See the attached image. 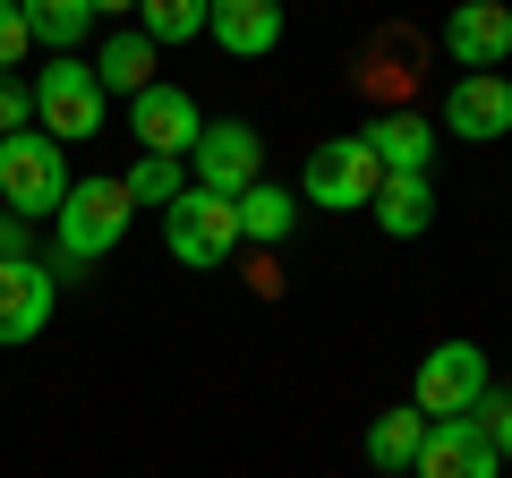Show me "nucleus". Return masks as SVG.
Here are the masks:
<instances>
[{
    "label": "nucleus",
    "instance_id": "obj_16",
    "mask_svg": "<svg viewBox=\"0 0 512 478\" xmlns=\"http://www.w3.org/2000/svg\"><path fill=\"white\" fill-rule=\"evenodd\" d=\"M367 154H376V171H427L436 163V137H427L419 111H393V120L367 129Z\"/></svg>",
    "mask_w": 512,
    "mask_h": 478
},
{
    "label": "nucleus",
    "instance_id": "obj_18",
    "mask_svg": "<svg viewBox=\"0 0 512 478\" xmlns=\"http://www.w3.org/2000/svg\"><path fill=\"white\" fill-rule=\"evenodd\" d=\"M231 214H239V239H265V248H274V239H291V188H274V180H256V188H239L231 197Z\"/></svg>",
    "mask_w": 512,
    "mask_h": 478
},
{
    "label": "nucleus",
    "instance_id": "obj_11",
    "mask_svg": "<svg viewBox=\"0 0 512 478\" xmlns=\"http://www.w3.org/2000/svg\"><path fill=\"white\" fill-rule=\"evenodd\" d=\"M504 461H495V444L478 436L470 419H427L419 436V461H410V478H495Z\"/></svg>",
    "mask_w": 512,
    "mask_h": 478
},
{
    "label": "nucleus",
    "instance_id": "obj_25",
    "mask_svg": "<svg viewBox=\"0 0 512 478\" xmlns=\"http://www.w3.org/2000/svg\"><path fill=\"white\" fill-rule=\"evenodd\" d=\"M0 257H35V222H18L0 205Z\"/></svg>",
    "mask_w": 512,
    "mask_h": 478
},
{
    "label": "nucleus",
    "instance_id": "obj_26",
    "mask_svg": "<svg viewBox=\"0 0 512 478\" xmlns=\"http://www.w3.org/2000/svg\"><path fill=\"white\" fill-rule=\"evenodd\" d=\"M94 18H137V0H94Z\"/></svg>",
    "mask_w": 512,
    "mask_h": 478
},
{
    "label": "nucleus",
    "instance_id": "obj_2",
    "mask_svg": "<svg viewBox=\"0 0 512 478\" xmlns=\"http://www.w3.org/2000/svg\"><path fill=\"white\" fill-rule=\"evenodd\" d=\"M69 197V146L43 129H9L0 137V205L18 222H52Z\"/></svg>",
    "mask_w": 512,
    "mask_h": 478
},
{
    "label": "nucleus",
    "instance_id": "obj_8",
    "mask_svg": "<svg viewBox=\"0 0 512 478\" xmlns=\"http://www.w3.org/2000/svg\"><path fill=\"white\" fill-rule=\"evenodd\" d=\"M444 129L470 137V146L512 137V77L504 69H461L453 86H444Z\"/></svg>",
    "mask_w": 512,
    "mask_h": 478
},
{
    "label": "nucleus",
    "instance_id": "obj_12",
    "mask_svg": "<svg viewBox=\"0 0 512 478\" xmlns=\"http://www.w3.org/2000/svg\"><path fill=\"white\" fill-rule=\"evenodd\" d=\"M444 52H453L461 69H504V60H512V9H504V0H453Z\"/></svg>",
    "mask_w": 512,
    "mask_h": 478
},
{
    "label": "nucleus",
    "instance_id": "obj_20",
    "mask_svg": "<svg viewBox=\"0 0 512 478\" xmlns=\"http://www.w3.org/2000/svg\"><path fill=\"white\" fill-rule=\"evenodd\" d=\"M419 436H427V410H376L367 461H376V470H410V461H419Z\"/></svg>",
    "mask_w": 512,
    "mask_h": 478
},
{
    "label": "nucleus",
    "instance_id": "obj_19",
    "mask_svg": "<svg viewBox=\"0 0 512 478\" xmlns=\"http://www.w3.org/2000/svg\"><path fill=\"white\" fill-rule=\"evenodd\" d=\"M205 9H214V0H137V35H146L154 52L197 43V35H205Z\"/></svg>",
    "mask_w": 512,
    "mask_h": 478
},
{
    "label": "nucleus",
    "instance_id": "obj_13",
    "mask_svg": "<svg viewBox=\"0 0 512 478\" xmlns=\"http://www.w3.org/2000/svg\"><path fill=\"white\" fill-rule=\"evenodd\" d=\"M205 35L231 60H265L282 43V0H214V9H205Z\"/></svg>",
    "mask_w": 512,
    "mask_h": 478
},
{
    "label": "nucleus",
    "instance_id": "obj_3",
    "mask_svg": "<svg viewBox=\"0 0 512 478\" xmlns=\"http://www.w3.org/2000/svg\"><path fill=\"white\" fill-rule=\"evenodd\" d=\"M26 86H35V129H43V137L69 146V137H94V129H103V103H111V94L94 86V69H86L77 52H52Z\"/></svg>",
    "mask_w": 512,
    "mask_h": 478
},
{
    "label": "nucleus",
    "instance_id": "obj_9",
    "mask_svg": "<svg viewBox=\"0 0 512 478\" xmlns=\"http://www.w3.org/2000/svg\"><path fill=\"white\" fill-rule=\"evenodd\" d=\"M52 299H60V274L43 257H0V342L18 350L52 325Z\"/></svg>",
    "mask_w": 512,
    "mask_h": 478
},
{
    "label": "nucleus",
    "instance_id": "obj_10",
    "mask_svg": "<svg viewBox=\"0 0 512 478\" xmlns=\"http://www.w3.org/2000/svg\"><path fill=\"white\" fill-rule=\"evenodd\" d=\"M128 129H137V146H146V154L188 163V146H197V129H205V111L188 103L180 86H146V94H128Z\"/></svg>",
    "mask_w": 512,
    "mask_h": 478
},
{
    "label": "nucleus",
    "instance_id": "obj_24",
    "mask_svg": "<svg viewBox=\"0 0 512 478\" xmlns=\"http://www.w3.org/2000/svg\"><path fill=\"white\" fill-rule=\"evenodd\" d=\"M26 52H35V35H26V9H18V0H0V69L18 77Z\"/></svg>",
    "mask_w": 512,
    "mask_h": 478
},
{
    "label": "nucleus",
    "instance_id": "obj_7",
    "mask_svg": "<svg viewBox=\"0 0 512 478\" xmlns=\"http://www.w3.org/2000/svg\"><path fill=\"white\" fill-rule=\"evenodd\" d=\"M188 180L214 188V197H239V188L265 180V137L248 120H205L197 146H188Z\"/></svg>",
    "mask_w": 512,
    "mask_h": 478
},
{
    "label": "nucleus",
    "instance_id": "obj_4",
    "mask_svg": "<svg viewBox=\"0 0 512 478\" xmlns=\"http://www.w3.org/2000/svg\"><path fill=\"white\" fill-rule=\"evenodd\" d=\"M163 248H171L180 265H197V274L231 265V248H239V214H231V197H214V188L188 180L180 197L163 205Z\"/></svg>",
    "mask_w": 512,
    "mask_h": 478
},
{
    "label": "nucleus",
    "instance_id": "obj_14",
    "mask_svg": "<svg viewBox=\"0 0 512 478\" xmlns=\"http://www.w3.org/2000/svg\"><path fill=\"white\" fill-rule=\"evenodd\" d=\"M367 214H376L384 239H419L427 222H436V180H427V171H384L376 197H367Z\"/></svg>",
    "mask_w": 512,
    "mask_h": 478
},
{
    "label": "nucleus",
    "instance_id": "obj_15",
    "mask_svg": "<svg viewBox=\"0 0 512 478\" xmlns=\"http://www.w3.org/2000/svg\"><path fill=\"white\" fill-rule=\"evenodd\" d=\"M86 69H94V86H103V94H146V86H154V43L137 35V26H120Z\"/></svg>",
    "mask_w": 512,
    "mask_h": 478
},
{
    "label": "nucleus",
    "instance_id": "obj_5",
    "mask_svg": "<svg viewBox=\"0 0 512 478\" xmlns=\"http://www.w3.org/2000/svg\"><path fill=\"white\" fill-rule=\"evenodd\" d=\"M478 402H487V350H478V342H436L419 359L410 410H427V419H470Z\"/></svg>",
    "mask_w": 512,
    "mask_h": 478
},
{
    "label": "nucleus",
    "instance_id": "obj_23",
    "mask_svg": "<svg viewBox=\"0 0 512 478\" xmlns=\"http://www.w3.org/2000/svg\"><path fill=\"white\" fill-rule=\"evenodd\" d=\"M9 129H35V86L0 69V137H9Z\"/></svg>",
    "mask_w": 512,
    "mask_h": 478
},
{
    "label": "nucleus",
    "instance_id": "obj_22",
    "mask_svg": "<svg viewBox=\"0 0 512 478\" xmlns=\"http://www.w3.org/2000/svg\"><path fill=\"white\" fill-rule=\"evenodd\" d=\"M470 427L495 444V461H512V393H487V402L470 410Z\"/></svg>",
    "mask_w": 512,
    "mask_h": 478
},
{
    "label": "nucleus",
    "instance_id": "obj_1",
    "mask_svg": "<svg viewBox=\"0 0 512 478\" xmlns=\"http://www.w3.org/2000/svg\"><path fill=\"white\" fill-rule=\"evenodd\" d=\"M128 188L103 180V171H86V180H69V197H60L52 214V274H86V265H103L111 248H120L128 231Z\"/></svg>",
    "mask_w": 512,
    "mask_h": 478
},
{
    "label": "nucleus",
    "instance_id": "obj_21",
    "mask_svg": "<svg viewBox=\"0 0 512 478\" xmlns=\"http://www.w3.org/2000/svg\"><path fill=\"white\" fill-rule=\"evenodd\" d=\"M120 188H128V205H171L188 188V163H171V154H146L137 171H120Z\"/></svg>",
    "mask_w": 512,
    "mask_h": 478
},
{
    "label": "nucleus",
    "instance_id": "obj_6",
    "mask_svg": "<svg viewBox=\"0 0 512 478\" xmlns=\"http://www.w3.org/2000/svg\"><path fill=\"white\" fill-rule=\"evenodd\" d=\"M376 154H367V137H325V146L308 154V171H299V197L325 205V214H359L367 197H376Z\"/></svg>",
    "mask_w": 512,
    "mask_h": 478
},
{
    "label": "nucleus",
    "instance_id": "obj_17",
    "mask_svg": "<svg viewBox=\"0 0 512 478\" xmlns=\"http://www.w3.org/2000/svg\"><path fill=\"white\" fill-rule=\"evenodd\" d=\"M26 9V35L43 43V52H77L94 26V0H18Z\"/></svg>",
    "mask_w": 512,
    "mask_h": 478
}]
</instances>
